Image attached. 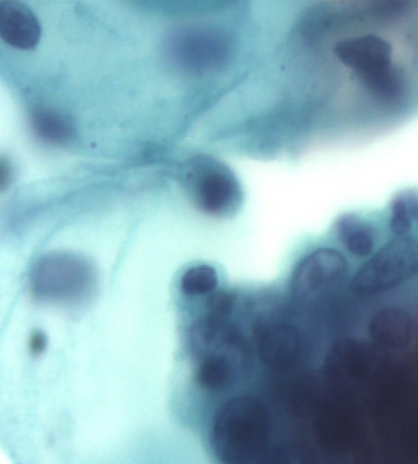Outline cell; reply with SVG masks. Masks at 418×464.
Wrapping results in <instances>:
<instances>
[{"label":"cell","mask_w":418,"mask_h":464,"mask_svg":"<svg viewBox=\"0 0 418 464\" xmlns=\"http://www.w3.org/2000/svg\"><path fill=\"white\" fill-rule=\"evenodd\" d=\"M269 431V415L264 404L254 397H236L216 414L212 452L221 464L248 462L266 450Z\"/></svg>","instance_id":"cell-1"},{"label":"cell","mask_w":418,"mask_h":464,"mask_svg":"<svg viewBox=\"0 0 418 464\" xmlns=\"http://www.w3.org/2000/svg\"><path fill=\"white\" fill-rule=\"evenodd\" d=\"M183 183L199 210L211 216H229L238 210L243 191L235 173L209 157H195L187 163Z\"/></svg>","instance_id":"cell-2"},{"label":"cell","mask_w":418,"mask_h":464,"mask_svg":"<svg viewBox=\"0 0 418 464\" xmlns=\"http://www.w3.org/2000/svg\"><path fill=\"white\" fill-rule=\"evenodd\" d=\"M418 274V242L396 237L362 266L351 282L355 295L371 296L399 287Z\"/></svg>","instance_id":"cell-3"},{"label":"cell","mask_w":418,"mask_h":464,"mask_svg":"<svg viewBox=\"0 0 418 464\" xmlns=\"http://www.w3.org/2000/svg\"><path fill=\"white\" fill-rule=\"evenodd\" d=\"M231 36L218 27L179 31L169 44L170 59L190 74H208L224 68L232 54Z\"/></svg>","instance_id":"cell-4"},{"label":"cell","mask_w":418,"mask_h":464,"mask_svg":"<svg viewBox=\"0 0 418 464\" xmlns=\"http://www.w3.org/2000/svg\"><path fill=\"white\" fill-rule=\"evenodd\" d=\"M92 278V268L86 261L63 253L41 257L31 274L34 291L50 299H68L79 295L85 291Z\"/></svg>","instance_id":"cell-5"},{"label":"cell","mask_w":418,"mask_h":464,"mask_svg":"<svg viewBox=\"0 0 418 464\" xmlns=\"http://www.w3.org/2000/svg\"><path fill=\"white\" fill-rule=\"evenodd\" d=\"M347 274V263L339 251L316 250L296 267L291 289L296 298L312 300L327 295L343 284Z\"/></svg>","instance_id":"cell-6"},{"label":"cell","mask_w":418,"mask_h":464,"mask_svg":"<svg viewBox=\"0 0 418 464\" xmlns=\"http://www.w3.org/2000/svg\"><path fill=\"white\" fill-rule=\"evenodd\" d=\"M191 344L198 357L225 359L243 376L250 368V351L245 338L221 317L200 321L195 324Z\"/></svg>","instance_id":"cell-7"},{"label":"cell","mask_w":418,"mask_h":464,"mask_svg":"<svg viewBox=\"0 0 418 464\" xmlns=\"http://www.w3.org/2000/svg\"><path fill=\"white\" fill-rule=\"evenodd\" d=\"M334 53L345 66L360 75L362 82L393 69L392 45L374 34L341 41Z\"/></svg>","instance_id":"cell-8"},{"label":"cell","mask_w":418,"mask_h":464,"mask_svg":"<svg viewBox=\"0 0 418 464\" xmlns=\"http://www.w3.org/2000/svg\"><path fill=\"white\" fill-rule=\"evenodd\" d=\"M301 352L299 334L290 324H263L258 333V353L270 368L285 370L294 365Z\"/></svg>","instance_id":"cell-9"},{"label":"cell","mask_w":418,"mask_h":464,"mask_svg":"<svg viewBox=\"0 0 418 464\" xmlns=\"http://www.w3.org/2000/svg\"><path fill=\"white\" fill-rule=\"evenodd\" d=\"M0 36L16 50H34L41 41L40 21L26 5L3 2L0 5Z\"/></svg>","instance_id":"cell-10"},{"label":"cell","mask_w":418,"mask_h":464,"mask_svg":"<svg viewBox=\"0 0 418 464\" xmlns=\"http://www.w3.org/2000/svg\"><path fill=\"white\" fill-rule=\"evenodd\" d=\"M375 343L389 350H403L413 340V321L403 309L388 308L375 314L369 324Z\"/></svg>","instance_id":"cell-11"},{"label":"cell","mask_w":418,"mask_h":464,"mask_svg":"<svg viewBox=\"0 0 418 464\" xmlns=\"http://www.w3.org/2000/svg\"><path fill=\"white\" fill-rule=\"evenodd\" d=\"M337 238L356 257H368L377 242V232L356 214H346L335 223Z\"/></svg>","instance_id":"cell-12"},{"label":"cell","mask_w":418,"mask_h":464,"mask_svg":"<svg viewBox=\"0 0 418 464\" xmlns=\"http://www.w3.org/2000/svg\"><path fill=\"white\" fill-rule=\"evenodd\" d=\"M31 125L38 138L51 144H65L71 140L74 132L67 117L47 108H38L33 111Z\"/></svg>","instance_id":"cell-13"},{"label":"cell","mask_w":418,"mask_h":464,"mask_svg":"<svg viewBox=\"0 0 418 464\" xmlns=\"http://www.w3.org/2000/svg\"><path fill=\"white\" fill-rule=\"evenodd\" d=\"M197 376L200 385L208 390L224 389L233 380L240 378L228 362L216 357L200 358Z\"/></svg>","instance_id":"cell-14"},{"label":"cell","mask_w":418,"mask_h":464,"mask_svg":"<svg viewBox=\"0 0 418 464\" xmlns=\"http://www.w3.org/2000/svg\"><path fill=\"white\" fill-rule=\"evenodd\" d=\"M218 285V274L209 265H198L183 275L180 287L184 295H203L214 291Z\"/></svg>","instance_id":"cell-15"},{"label":"cell","mask_w":418,"mask_h":464,"mask_svg":"<svg viewBox=\"0 0 418 464\" xmlns=\"http://www.w3.org/2000/svg\"><path fill=\"white\" fill-rule=\"evenodd\" d=\"M393 200L398 202L406 215L409 216L411 221L416 222L418 225V190L406 189L400 191Z\"/></svg>","instance_id":"cell-16"},{"label":"cell","mask_w":418,"mask_h":464,"mask_svg":"<svg viewBox=\"0 0 418 464\" xmlns=\"http://www.w3.org/2000/svg\"><path fill=\"white\" fill-rule=\"evenodd\" d=\"M210 308L214 313V317H219L228 314L232 308V298L225 293L214 296L212 299Z\"/></svg>","instance_id":"cell-17"},{"label":"cell","mask_w":418,"mask_h":464,"mask_svg":"<svg viewBox=\"0 0 418 464\" xmlns=\"http://www.w3.org/2000/svg\"><path fill=\"white\" fill-rule=\"evenodd\" d=\"M46 337L42 334H36L31 338V351L34 352V353H41V352L46 348Z\"/></svg>","instance_id":"cell-18"}]
</instances>
